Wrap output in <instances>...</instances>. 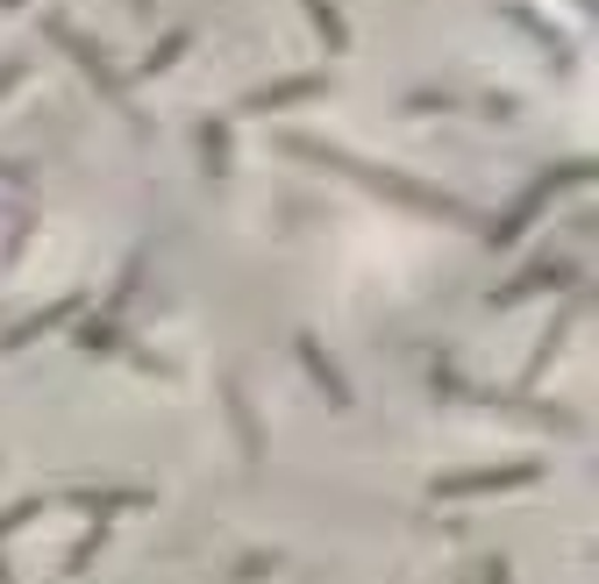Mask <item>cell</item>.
Wrapping results in <instances>:
<instances>
[{
    "label": "cell",
    "mask_w": 599,
    "mask_h": 584,
    "mask_svg": "<svg viewBox=\"0 0 599 584\" xmlns=\"http://www.w3.org/2000/svg\"><path fill=\"white\" fill-rule=\"evenodd\" d=\"M529 463H514V471H471V477H443L436 499H471V492H507V485H529Z\"/></svg>",
    "instance_id": "cell-1"
},
{
    "label": "cell",
    "mask_w": 599,
    "mask_h": 584,
    "mask_svg": "<svg viewBox=\"0 0 599 584\" xmlns=\"http://www.w3.org/2000/svg\"><path fill=\"white\" fill-rule=\"evenodd\" d=\"M94 549H100V535H86V542H79V549H72V557H65V571H72V577H79V571H86V563H94Z\"/></svg>",
    "instance_id": "cell-2"
},
{
    "label": "cell",
    "mask_w": 599,
    "mask_h": 584,
    "mask_svg": "<svg viewBox=\"0 0 599 584\" xmlns=\"http://www.w3.org/2000/svg\"><path fill=\"white\" fill-rule=\"evenodd\" d=\"M486 584H514V577H507V563H500V557L486 563Z\"/></svg>",
    "instance_id": "cell-3"
}]
</instances>
